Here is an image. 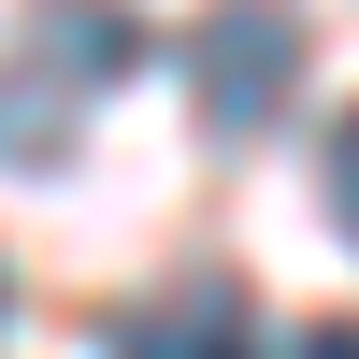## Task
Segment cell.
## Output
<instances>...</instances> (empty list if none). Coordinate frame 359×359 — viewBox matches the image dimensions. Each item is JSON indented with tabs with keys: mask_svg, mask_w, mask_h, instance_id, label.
<instances>
[{
	"mask_svg": "<svg viewBox=\"0 0 359 359\" xmlns=\"http://www.w3.org/2000/svg\"><path fill=\"white\" fill-rule=\"evenodd\" d=\"M187 72H201V130H230V144H245L259 115L302 86V29H287V15H216Z\"/></svg>",
	"mask_w": 359,
	"mask_h": 359,
	"instance_id": "obj_2",
	"label": "cell"
},
{
	"mask_svg": "<svg viewBox=\"0 0 359 359\" xmlns=\"http://www.w3.org/2000/svg\"><path fill=\"white\" fill-rule=\"evenodd\" d=\"M115 72H144L130 15H43L29 72H0V158H57V86H115Z\"/></svg>",
	"mask_w": 359,
	"mask_h": 359,
	"instance_id": "obj_1",
	"label": "cell"
},
{
	"mask_svg": "<svg viewBox=\"0 0 359 359\" xmlns=\"http://www.w3.org/2000/svg\"><path fill=\"white\" fill-rule=\"evenodd\" d=\"M287 359H359V331H345V316H331V331H302V345H287Z\"/></svg>",
	"mask_w": 359,
	"mask_h": 359,
	"instance_id": "obj_5",
	"label": "cell"
},
{
	"mask_svg": "<svg viewBox=\"0 0 359 359\" xmlns=\"http://www.w3.org/2000/svg\"><path fill=\"white\" fill-rule=\"evenodd\" d=\"M115 359H259V302H245L230 273H187L172 302L115 316Z\"/></svg>",
	"mask_w": 359,
	"mask_h": 359,
	"instance_id": "obj_3",
	"label": "cell"
},
{
	"mask_svg": "<svg viewBox=\"0 0 359 359\" xmlns=\"http://www.w3.org/2000/svg\"><path fill=\"white\" fill-rule=\"evenodd\" d=\"M331 216L359 230V115H345V130H331Z\"/></svg>",
	"mask_w": 359,
	"mask_h": 359,
	"instance_id": "obj_4",
	"label": "cell"
}]
</instances>
